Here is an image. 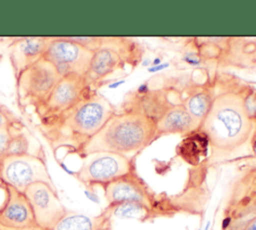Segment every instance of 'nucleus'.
Segmentation results:
<instances>
[{
  "instance_id": "f257e3e1",
  "label": "nucleus",
  "mask_w": 256,
  "mask_h": 230,
  "mask_svg": "<svg viewBox=\"0 0 256 230\" xmlns=\"http://www.w3.org/2000/svg\"><path fill=\"white\" fill-rule=\"evenodd\" d=\"M209 82L211 103L196 130L209 146V163L243 158L244 152L256 158V87L217 70Z\"/></svg>"
},
{
  "instance_id": "f03ea898",
  "label": "nucleus",
  "mask_w": 256,
  "mask_h": 230,
  "mask_svg": "<svg viewBox=\"0 0 256 230\" xmlns=\"http://www.w3.org/2000/svg\"><path fill=\"white\" fill-rule=\"evenodd\" d=\"M113 104L97 89L85 97L52 127L41 130L54 154H77L115 113Z\"/></svg>"
},
{
  "instance_id": "7ed1b4c3",
  "label": "nucleus",
  "mask_w": 256,
  "mask_h": 230,
  "mask_svg": "<svg viewBox=\"0 0 256 230\" xmlns=\"http://www.w3.org/2000/svg\"><path fill=\"white\" fill-rule=\"evenodd\" d=\"M156 140L154 120L139 109L115 112L105 125L82 147L78 156L107 151L129 156L142 151Z\"/></svg>"
},
{
  "instance_id": "20e7f679",
  "label": "nucleus",
  "mask_w": 256,
  "mask_h": 230,
  "mask_svg": "<svg viewBox=\"0 0 256 230\" xmlns=\"http://www.w3.org/2000/svg\"><path fill=\"white\" fill-rule=\"evenodd\" d=\"M102 189L108 206L121 203L139 204L147 210L149 221L163 217L171 218L179 213H198V206L188 202L191 193L182 192L173 196L159 194L138 174L136 168L127 175L102 186Z\"/></svg>"
},
{
  "instance_id": "39448f33",
  "label": "nucleus",
  "mask_w": 256,
  "mask_h": 230,
  "mask_svg": "<svg viewBox=\"0 0 256 230\" xmlns=\"http://www.w3.org/2000/svg\"><path fill=\"white\" fill-rule=\"evenodd\" d=\"M130 103L154 120L156 139L170 134L188 135L197 130V125L185 109L177 89H149L144 94L133 97Z\"/></svg>"
},
{
  "instance_id": "423d86ee",
  "label": "nucleus",
  "mask_w": 256,
  "mask_h": 230,
  "mask_svg": "<svg viewBox=\"0 0 256 230\" xmlns=\"http://www.w3.org/2000/svg\"><path fill=\"white\" fill-rule=\"evenodd\" d=\"M220 230H256V158L230 182L222 208Z\"/></svg>"
},
{
  "instance_id": "0eeeda50",
  "label": "nucleus",
  "mask_w": 256,
  "mask_h": 230,
  "mask_svg": "<svg viewBox=\"0 0 256 230\" xmlns=\"http://www.w3.org/2000/svg\"><path fill=\"white\" fill-rule=\"evenodd\" d=\"M144 50L139 42L121 36L102 37L99 46L93 51L86 83L97 89L112 74L134 69L141 61Z\"/></svg>"
},
{
  "instance_id": "6e6552de",
  "label": "nucleus",
  "mask_w": 256,
  "mask_h": 230,
  "mask_svg": "<svg viewBox=\"0 0 256 230\" xmlns=\"http://www.w3.org/2000/svg\"><path fill=\"white\" fill-rule=\"evenodd\" d=\"M190 43L202 63L214 67L256 69V38L194 37Z\"/></svg>"
},
{
  "instance_id": "1a4fd4ad",
  "label": "nucleus",
  "mask_w": 256,
  "mask_h": 230,
  "mask_svg": "<svg viewBox=\"0 0 256 230\" xmlns=\"http://www.w3.org/2000/svg\"><path fill=\"white\" fill-rule=\"evenodd\" d=\"M93 88L84 76L68 74L61 76L46 100L32 111L37 117L39 131L47 129L69 113Z\"/></svg>"
},
{
  "instance_id": "9d476101",
  "label": "nucleus",
  "mask_w": 256,
  "mask_h": 230,
  "mask_svg": "<svg viewBox=\"0 0 256 230\" xmlns=\"http://www.w3.org/2000/svg\"><path fill=\"white\" fill-rule=\"evenodd\" d=\"M57 69L43 57L15 75L16 99L22 112L42 104L60 80Z\"/></svg>"
},
{
  "instance_id": "9b49d317",
  "label": "nucleus",
  "mask_w": 256,
  "mask_h": 230,
  "mask_svg": "<svg viewBox=\"0 0 256 230\" xmlns=\"http://www.w3.org/2000/svg\"><path fill=\"white\" fill-rule=\"evenodd\" d=\"M81 160L74 177L88 190L113 182L136 168L134 157L107 151L87 154Z\"/></svg>"
},
{
  "instance_id": "f8f14e48",
  "label": "nucleus",
  "mask_w": 256,
  "mask_h": 230,
  "mask_svg": "<svg viewBox=\"0 0 256 230\" xmlns=\"http://www.w3.org/2000/svg\"><path fill=\"white\" fill-rule=\"evenodd\" d=\"M0 181L24 193L33 183L44 182L56 189L43 152L6 155L0 160Z\"/></svg>"
},
{
  "instance_id": "ddd939ff",
  "label": "nucleus",
  "mask_w": 256,
  "mask_h": 230,
  "mask_svg": "<svg viewBox=\"0 0 256 230\" xmlns=\"http://www.w3.org/2000/svg\"><path fill=\"white\" fill-rule=\"evenodd\" d=\"M93 51L74 41L71 37H50L43 58L49 61L61 76L86 75Z\"/></svg>"
},
{
  "instance_id": "4468645a",
  "label": "nucleus",
  "mask_w": 256,
  "mask_h": 230,
  "mask_svg": "<svg viewBox=\"0 0 256 230\" xmlns=\"http://www.w3.org/2000/svg\"><path fill=\"white\" fill-rule=\"evenodd\" d=\"M36 224L42 229H52L67 209L57 194V189L44 182L33 183L24 191Z\"/></svg>"
},
{
  "instance_id": "2eb2a0df",
  "label": "nucleus",
  "mask_w": 256,
  "mask_h": 230,
  "mask_svg": "<svg viewBox=\"0 0 256 230\" xmlns=\"http://www.w3.org/2000/svg\"><path fill=\"white\" fill-rule=\"evenodd\" d=\"M36 227L38 226L25 194L5 185L4 200L0 205V230H29Z\"/></svg>"
},
{
  "instance_id": "dca6fc26",
  "label": "nucleus",
  "mask_w": 256,
  "mask_h": 230,
  "mask_svg": "<svg viewBox=\"0 0 256 230\" xmlns=\"http://www.w3.org/2000/svg\"><path fill=\"white\" fill-rule=\"evenodd\" d=\"M50 37H25L17 39L9 46V59L17 75L21 70L43 57Z\"/></svg>"
},
{
  "instance_id": "f3484780",
  "label": "nucleus",
  "mask_w": 256,
  "mask_h": 230,
  "mask_svg": "<svg viewBox=\"0 0 256 230\" xmlns=\"http://www.w3.org/2000/svg\"><path fill=\"white\" fill-rule=\"evenodd\" d=\"M180 96L185 109L198 128L211 103L209 73L207 74L205 81L189 84L184 89L180 90Z\"/></svg>"
},
{
  "instance_id": "a211bd4d",
  "label": "nucleus",
  "mask_w": 256,
  "mask_h": 230,
  "mask_svg": "<svg viewBox=\"0 0 256 230\" xmlns=\"http://www.w3.org/2000/svg\"><path fill=\"white\" fill-rule=\"evenodd\" d=\"M112 224V215L106 207L98 215L67 210L52 230H97Z\"/></svg>"
},
{
  "instance_id": "6ab92c4d",
  "label": "nucleus",
  "mask_w": 256,
  "mask_h": 230,
  "mask_svg": "<svg viewBox=\"0 0 256 230\" xmlns=\"http://www.w3.org/2000/svg\"><path fill=\"white\" fill-rule=\"evenodd\" d=\"M113 217L121 219H136L141 222L149 221V214L147 210L135 203H121L114 206H106Z\"/></svg>"
},
{
  "instance_id": "aec40b11",
  "label": "nucleus",
  "mask_w": 256,
  "mask_h": 230,
  "mask_svg": "<svg viewBox=\"0 0 256 230\" xmlns=\"http://www.w3.org/2000/svg\"><path fill=\"white\" fill-rule=\"evenodd\" d=\"M12 124L4 125V126L0 127V160L3 159L7 155L10 140H11V125Z\"/></svg>"
},
{
  "instance_id": "412c9836",
  "label": "nucleus",
  "mask_w": 256,
  "mask_h": 230,
  "mask_svg": "<svg viewBox=\"0 0 256 230\" xmlns=\"http://www.w3.org/2000/svg\"><path fill=\"white\" fill-rule=\"evenodd\" d=\"M15 121H17L15 115L4 105L0 104V127L4 125H10Z\"/></svg>"
},
{
  "instance_id": "4be33fe9",
  "label": "nucleus",
  "mask_w": 256,
  "mask_h": 230,
  "mask_svg": "<svg viewBox=\"0 0 256 230\" xmlns=\"http://www.w3.org/2000/svg\"><path fill=\"white\" fill-rule=\"evenodd\" d=\"M85 194H86V196H87L90 200H92V201L96 202V200H97V196L92 192V190H86V191H85Z\"/></svg>"
},
{
  "instance_id": "5701e85b",
  "label": "nucleus",
  "mask_w": 256,
  "mask_h": 230,
  "mask_svg": "<svg viewBox=\"0 0 256 230\" xmlns=\"http://www.w3.org/2000/svg\"><path fill=\"white\" fill-rule=\"evenodd\" d=\"M97 230H113V229H112V225H108V226L101 227V228H99V229H97Z\"/></svg>"
},
{
  "instance_id": "b1692460",
  "label": "nucleus",
  "mask_w": 256,
  "mask_h": 230,
  "mask_svg": "<svg viewBox=\"0 0 256 230\" xmlns=\"http://www.w3.org/2000/svg\"><path fill=\"white\" fill-rule=\"evenodd\" d=\"M38 230H52V229H42V228H38Z\"/></svg>"
},
{
  "instance_id": "393cba45",
  "label": "nucleus",
  "mask_w": 256,
  "mask_h": 230,
  "mask_svg": "<svg viewBox=\"0 0 256 230\" xmlns=\"http://www.w3.org/2000/svg\"><path fill=\"white\" fill-rule=\"evenodd\" d=\"M39 227H36V228H33V229H29V230H38Z\"/></svg>"
}]
</instances>
